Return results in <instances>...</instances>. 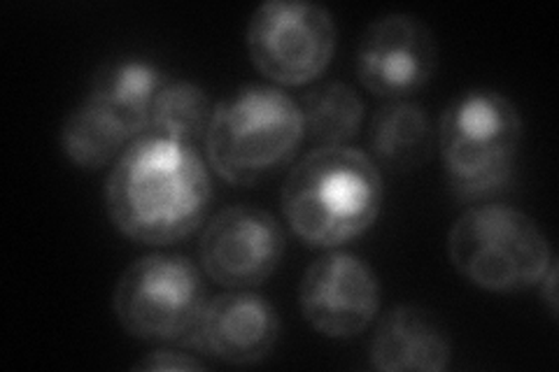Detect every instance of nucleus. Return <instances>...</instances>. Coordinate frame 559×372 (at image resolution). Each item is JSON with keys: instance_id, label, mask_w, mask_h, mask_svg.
Segmentation results:
<instances>
[{"instance_id": "16", "label": "nucleus", "mask_w": 559, "mask_h": 372, "mask_svg": "<svg viewBox=\"0 0 559 372\" xmlns=\"http://www.w3.org/2000/svg\"><path fill=\"white\" fill-rule=\"evenodd\" d=\"M301 112L306 137L312 143H320V147L345 145L359 133L366 105L349 84L324 82L304 96Z\"/></svg>"}, {"instance_id": "14", "label": "nucleus", "mask_w": 559, "mask_h": 372, "mask_svg": "<svg viewBox=\"0 0 559 372\" xmlns=\"http://www.w3.org/2000/svg\"><path fill=\"white\" fill-rule=\"evenodd\" d=\"M433 140L427 110L408 98L384 103L369 123V156L378 168L392 172L423 168L431 158Z\"/></svg>"}, {"instance_id": "5", "label": "nucleus", "mask_w": 559, "mask_h": 372, "mask_svg": "<svg viewBox=\"0 0 559 372\" xmlns=\"http://www.w3.org/2000/svg\"><path fill=\"white\" fill-rule=\"evenodd\" d=\"M448 254L464 279L492 293L538 287L555 263L544 228L513 205H474L454 219Z\"/></svg>"}, {"instance_id": "3", "label": "nucleus", "mask_w": 559, "mask_h": 372, "mask_svg": "<svg viewBox=\"0 0 559 372\" xmlns=\"http://www.w3.org/2000/svg\"><path fill=\"white\" fill-rule=\"evenodd\" d=\"M304 137L301 105L287 92L273 84H242L215 103L205 156L222 180L250 187L292 164Z\"/></svg>"}, {"instance_id": "12", "label": "nucleus", "mask_w": 559, "mask_h": 372, "mask_svg": "<svg viewBox=\"0 0 559 372\" xmlns=\"http://www.w3.org/2000/svg\"><path fill=\"white\" fill-rule=\"evenodd\" d=\"M452 340L445 324L419 305L384 312L369 343V363L380 372H441L450 365Z\"/></svg>"}, {"instance_id": "18", "label": "nucleus", "mask_w": 559, "mask_h": 372, "mask_svg": "<svg viewBox=\"0 0 559 372\" xmlns=\"http://www.w3.org/2000/svg\"><path fill=\"white\" fill-rule=\"evenodd\" d=\"M135 368L138 370H203L205 363L180 349H154Z\"/></svg>"}, {"instance_id": "17", "label": "nucleus", "mask_w": 559, "mask_h": 372, "mask_svg": "<svg viewBox=\"0 0 559 372\" xmlns=\"http://www.w3.org/2000/svg\"><path fill=\"white\" fill-rule=\"evenodd\" d=\"M213 110L215 103L210 100L201 84L189 80H166L152 105L150 131L197 147L199 140H205Z\"/></svg>"}, {"instance_id": "8", "label": "nucleus", "mask_w": 559, "mask_h": 372, "mask_svg": "<svg viewBox=\"0 0 559 372\" xmlns=\"http://www.w3.org/2000/svg\"><path fill=\"white\" fill-rule=\"evenodd\" d=\"M285 230L273 212L240 203L207 219L199 242L203 273L226 289H252L277 271L285 256Z\"/></svg>"}, {"instance_id": "1", "label": "nucleus", "mask_w": 559, "mask_h": 372, "mask_svg": "<svg viewBox=\"0 0 559 372\" xmlns=\"http://www.w3.org/2000/svg\"><path fill=\"white\" fill-rule=\"evenodd\" d=\"M210 164L194 145L147 131L133 137L105 180V209L121 236L173 244L199 230L213 203Z\"/></svg>"}, {"instance_id": "6", "label": "nucleus", "mask_w": 559, "mask_h": 372, "mask_svg": "<svg viewBox=\"0 0 559 372\" xmlns=\"http://www.w3.org/2000/svg\"><path fill=\"white\" fill-rule=\"evenodd\" d=\"M203 275L187 256L147 254L119 275L112 310L119 326L145 343H175L191 335L207 303Z\"/></svg>"}, {"instance_id": "19", "label": "nucleus", "mask_w": 559, "mask_h": 372, "mask_svg": "<svg viewBox=\"0 0 559 372\" xmlns=\"http://www.w3.org/2000/svg\"><path fill=\"white\" fill-rule=\"evenodd\" d=\"M538 287H540V298H544V303H546L550 316L555 319L557 316V263H552L550 268L546 271V275L540 277Z\"/></svg>"}, {"instance_id": "9", "label": "nucleus", "mask_w": 559, "mask_h": 372, "mask_svg": "<svg viewBox=\"0 0 559 372\" xmlns=\"http://www.w3.org/2000/svg\"><path fill=\"white\" fill-rule=\"evenodd\" d=\"M439 47L433 31L408 12H390L364 28L355 70L361 86L378 98L404 100L436 73Z\"/></svg>"}, {"instance_id": "10", "label": "nucleus", "mask_w": 559, "mask_h": 372, "mask_svg": "<svg viewBox=\"0 0 559 372\" xmlns=\"http://www.w3.org/2000/svg\"><path fill=\"white\" fill-rule=\"evenodd\" d=\"M299 305L312 331L331 340H349L378 319L380 279L361 256L326 252L306 268Z\"/></svg>"}, {"instance_id": "4", "label": "nucleus", "mask_w": 559, "mask_h": 372, "mask_svg": "<svg viewBox=\"0 0 559 372\" xmlns=\"http://www.w3.org/2000/svg\"><path fill=\"white\" fill-rule=\"evenodd\" d=\"M522 129L515 103L497 88H468L454 96L436 129V145L454 196L476 201L509 184Z\"/></svg>"}, {"instance_id": "7", "label": "nucleus", "mask_w": 559, "mask_h": 372, "mask_svg": "<svg viewBox=\"0 0 559 372\" xmlns=\"http://www.w3.org/2000/svg\"><path fill=\"white\" fill-rule=\"evenodd\" d=\"M338 28L334 16L308 0H266L245 28V47L261 75L280 86L318 80L334 59Z\"/></svg>"}, {"instance_id": "13", "label": "nucleus", "mask_w": 559, "mask_h": 372, "mask_svg": "<svg viewBox=\"0 0 559 372\" xmlns=\"http://www.w3.org/2000/svg\"><path fill=\"white\" fill-rule=\"evenodd\" d=\"M166 80L162 70L147 59L119 57L96 70L86 98L112 112L131 137H138L150 131L152 105Z\"/></svg>"}, {"instance_id": "11", "label": "nucleus", "mask_w": 559, "mask_h": 372, "mask_svg": "<svg viewBox=\"0 0 559 372\" xmlns=\"http://www.w3.org/2000/svg\"><path fill=\"white\" fill-rule=\"evenodd\" d=\"M189 338L224 363L252 365L275 349L280 316L266 298L248 289H231L207 300Z\"/></svg>"}, {"instance_id": "2", "label": "nucleus", "mask_w": 559, "mask_h": 372, "mask_svg": "<svg viewBox=\"0 0 559 372\" xmlns=\"http://www.w3.org/2000/svg\"><path fill=\"white\" fill-rule=\"evenodd\" d=\"M384 182L373 158L349 145L310 149L287 172L280 203L289 228L310 247L364 236L382 209Z\"/></svg>"}, {"instance_id": "15", "label": "nucleus", "mask_w": 559, "mask_h": 372, "mask_svg": "<svg viewBox=\"0 0 559 372\" xmlns=\"http://www.w3.org/2000/svg\"><path fill=\"white\" fill-rule=\"evenodd\" d=\"M131 140L124 123L90 98L66 115L59 131V145L66 158L82 170L108 166Z\"/></svg>"}]
</instances>
